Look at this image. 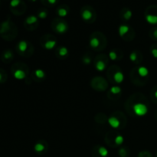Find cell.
Returning a JSON list of instances; mask_svg holds the SVG:
<instances>
[{
  "label": "cell",
  "mask_w": 157,
  "mask_h": 157,
  "mask_svg": "<svg viewBox=\"0 0 157 157\" xmlns=\"http://www.w3.org/2000/svg\"><path fill=\"white\" fill-rule=\"evenodd\" d=\"M0 35L7 41H12L16 37L17 29L9 18L0 25Z\"/></svg>",
  "instance_id": "obj_1"
},
{
  "label": "cell",
  "mask_w": 157,
  "mask_h": 157,
  "mask_svg": "<svg viewBox=\"0 0 157 157\" xmlns=\"http://www.w3.org/2000/svg\"><path fill=\"white\" fill-rule=\"evenodd\" d=\"M12 73L14 78L17 80H23L26 78L27 75V71H26V66L23 64L16 63L13 64L12 67Z\"/></svg>",
  "instance_id": "obj_2"
},
{
  "label": "cell",
  "mask_w": 157,
  "mask_h": 157,
  "mask_svg": "<svg viewBox=\"0 0 157 157\" xmlns=\"http://www.w3.org/2000/svg\"><path fill=\"white\" fill-rule=\"evenodd\" d=\"M81 17L86 22H93L96 19V12L94 9L89 6H85L81 9Z\"/></svg>",
  "instance_id": "obj_3"
},
{
  "label": "cell",
  "mask_w": 157,
  "mask_h": 157,
  "mask_svg": "<svg viewBox=\"0 0 157 157\" xmlns=\"http://www.w3.org/2000/svg\"><path fill=\"white\" fill-rule=\"evenodd\" d=\"M145 19L149 24L156 25H157V6L151 5L148 6L145 11Z\"/></svg>",
  "instance_id": "obj_4"
},
{
  "label": "cell",
  "mask_w": 157,
  "mask_h": 157,
  "mask_svg": "<svg viewBox=\"0 0 157 157\" xmlns=\"http://www.w3.org/2000/svg\"><path fill=\"white\" fill-rule=\"evenodd\" d=\"M52 28L56 32L59 34L65 33L68 29V25L62 18H56L52 22Z\"/></svg>",
  "instance_id": "obj_5"
},
{
  "label": "cell",
  "mask_w": 157,
  "mask_h": 157,
  "mask_svg": "<svg viewBox=\"0 0 157 157\" xmlns=\"http://www.w3.org/2000/svg\"><path fill=\"white\" fill-rule=\"evenodd\" d=\"M10 8L15 15H21L25 11V4L21 0H11Z\"/></svg>",
  "instance_id": "obj_6"
},
{
  "label": "cell",
  "mask_w": 157,
  "mask_h": 157,
  "mask_svg": "<svg viewBox=\"0 0 157 157\" xmlns=\"http://www.w3.org/2000/svg\"><path fill=\"white\" fill-rule=\"evenodd\" d=\"M133 111L134 114L137 117H144L148 113V106L144 102H136L133 104Z\"/></svg>",
  "instance_id": "obj_7"
},
{
  "label": "cell",
  "mask_w": 157,
  "mask_h": 157,
  "mask_svg": "<svg viewBox=\"0 0 157 157\" xmlns=\"http://www.w3.org/2000/svg\"><path fill=\"white\" fill-rule=\"evenodd\" d=\"M91 153L93 157H108L109 156L108 150L103 146H95Z\"/></svg>",
  "instance_id": "obj_8"
},
{
  "label": "cell",
  "mask_w": 157,
  "mask_h": 157,
  "mask_svg": "<svg viewBox=\"0 0 157 157\" xmlns=\"http://www.w3.org/2000/svg\"><path fill=\"white\" fill-rule=\"evenodd\" d=\"M30 46L31 44H29L27 41L22 40V41H20L17 44L16 50L20 55H23V56H24V55H25L26 53L29 51Z\"/></svg>",
  "instance_id": "obj_9"
},
{
  "label": "cell",
  "mask_w": 157,
  "mask_h": 157,
  "mask_svg": "<svg viewBox=\"0 0 157 157\" xmlns=\"http://www.w3.org/2000/svg\"><path fill=\"white\" fill-rule=\"evenodd\" d=\"M89 44H90V46L94 50L101 49V44H102V41L100 38V36H98V32L92 35V36L90 38V41H89Z\"/></svg>",
  "instance_id": "obj_10"
},
{
  "label": "cell",
  "mask_w": 157,
  "mask_h": 157,
  "mask_svg": "<svg viewBox=\"0 0 157 157\" xmlns=\"http://www.w3.org/2000/svg\"><path fill=\"white\" fill-rule=\"evenodd\" d=\"M109 125L113 129H120L122 127V121L116 114H113L107 120Z\"/></svg>",
  "instance_id": "obj_11"
},
{
  "label": "cell",
  "mask_w": 157,
  "mask_h": 157,
  "mask_svg": "<svg viewBox=\"0 0 157 157\" xmlns=\"http://www.w3.org/2000/svg\"><path fill=\"white\" fill-rule=\"evenodd\" d=\"M48 150V144L44 140H40L37 142L34 146V150L38 154H44Z\"/></svg>",
  "instance_id": "obj_12"
},
{
  "label": "cell",
  "mask_w": 157,
  "mask_h": 157,
  "mask_svg": "<svg viewBox=\"0 0 157 157\" xmlns=\"http://www.w3.org/2000/svg\"><path fill=\"white\" fill-rule=\"evenodd\" d=\"M14 58V55H13V52H12L11 50L9 49H6L5 50L4 52L2 53L1 55V60L2 61H3L4 63H10L11 61L13 60Z\"/></svg>",
  "instance_id": "obj_13"
},
{
  "label": "cell",
  "mask_w": 157,
  "mask_h": 157,
  "mask_svg": "<svg viewBox=\"0 0 157 157\" xmlns=\"http://www.w3.org/2000/svg\"><path fill=\"white\" fill-rule=\"evenodd\" d=\"M69 12V7L67 5H61L57 9L56 13L59 18H62L67 16Z\"/></svg>",
  "instance_id": "obj_14"
},
{
  "label": "cell",
  "mask_w": 157,
  "mask_h": 157,
  "mask_svg": "<svg viewBox=\"0 0 157 157\" xmlns=\"http://www.w3.org/2000/svg\"><path fill=\"white\" fill-rule=\"evenodd\" d=\"M132 30H133V29H132L130 26L127 25L126 24H123L121 25H120L118 32H119L120 36H121V38H124L127 34L129 35V33H130V32H132Z\"/></svg>",
  "instance_id": "obj_15"
},
{
  "label": "cell",
  "mask_w": 157,
  "mask_h": 157,
  "mask_svg": "<svg viewBox=\"0 0 157 157\" xmlns=\"http://www.w3.org/2000/svg\"><path fill=\"white\" fill-rule=\"evenodd\" d=\"M38 18L36 16V15H31L29 16H28L27 18L25 20V25L26 26H33L35 25L38 24Z\"/></svg>",
  "instance_id": "obj_16"
},
{
  "label": "cell",
  "mask_w": 157,
  "mask_h": 157,
  "mask_svg": "<svg viewBox=\"0 0 157 157\" xmlns=\"http://www.w3.org/2000/svg\"><path fill=\"white\" fill-rule=\"evenodd\" d=\"M136 73H137L138 76L141 78H147L149 76V70L147 67H144V66H140L136 69Z\"/></svg>",
  "instance_id": "obj_17"
},
{
  "label": "cell",
  "mask_w": 157,
  "mask_h": 157,
  "mask_svg": "<svg viewBox=\"0 0 157 157\" xmlns=\"http://www.w3.org/2000/svg\"><path fill=\"white\" fill-rule=\"evenodd\" d=\"M121 15L123 19L125 21H128V20L131 19L132 16H133V12L129 8H124L121 10Z\"/></svg>",
  "instance_id": "obj_18"
},
{
  "label": "cell",
  "mask_w": 157,
  "mask_h": 157,
  "mask_svg": "<svg viewBox=\"0 0 157 157\" xmlns=\"http://www.w3.org/2000/svg\"><path fill=\"white\" fill-rule=\"evenodd\" d=\"M113 79L116 84H121L124 81V75L122 71H116L113 73Z\"/></svg>",
  "instance_id": "obj_19"
},
{
  "label": "cell",
  "mask_w": 157,
  "mask_h": 157,
  "mask_svg": "<svg viewBox=\"0 0 157 157\" xmlns=\"http://www.w3.org/2000/svg\"><path fill=\"white\" fill-rule=\"evenodd\" d=\"M107 67V62L106 61H104L103 59L97 60L95 62V68L98 71H103Z\"/></svg>",
  "instance_id": "obj_20"
},
{
  "label": "cell",
  "mask_w": 157,
  "mask_h": 157,
  "mask_svg": "<svg viewBox=\"0 0 157 157\" xmlns=\"http://www.w3.org/2000/svg\"><path fill=\"white\" fill-rule=\"evenodd\" d=\"M124 141V136H121V135L117 134V136H115V137L113 138V144H112L111 147H120L123 144Z\"/></svg>",
  "instance_id": "obj_21"
},
{
  "label": "cell",
  "mask_w": 157,
  "mask_h": 157,
  "mask_svg": "<svg viewBox=\"0 0 157 157\" xmlns=\"http://www.w3.org/2000/svg\"><path fill=\"white\" fill-rule=\"evenodd\" d=\"M56 40L55 39H48L46 40L44 42V48L47 49V50H52L56 45Z\"/></svg>",
  "instance_id": "obj_22"
},
{
  "label": "cell",
  "mask_w": 157,
  "mask_h": 157,
  "mask_svg": "<svg viewBox=\"0 0 157 157\" xmlns=\"http://www.w3.org/2000/svg\"><path fill=\"white\" fill-rule=\"evenodd\" d=\"M67 55H68V49L66 47H60L57 50V55L61 58L67 56Z\"/></svg>",
  "instance_id": "obj_23"
},
{
  "label": "cell",
  "mask_w": 157,
  "mask_h": 157,
  "mask_svg": "<svg viewBox=\"0 0 157 157\" xmlns=\"http://www.w3.org/2000/svg\"><path fill=\"white\" fill-rule=\"evenodd\" d=\"M118 154L121 157H129L130 156V150L127 147H121L118 151Z\"/></svg>",
  "instance_id": "obj_24"
},
{
  "label": "cell",
  "mask_w": 157,
  "mask_h": 157,
  "mask_svg": "<svg viewBox=\"0 0 157 157\" xmlns=\"http://www.w3.org/2000/svg\"><path fill=\"white\" fill-rule=\"evenodd\" d=\"M48 15V10L45 9H41L40 10H38V14H37V17L40 19H44V18H47Z\"/></svg>",
  "instance_id": "obj_25"
},
{
  "label": "cell",
  "mask_w": 157,
  "mask_h": 157,
  "mask_svg": "<svg viewBox=\"0 0 157 157\" xmlns=\"http://www.w3.org/2000/svg\"><path fill=\"white\" fill-rule=\"evenodd\" d=\"M34 74H35V77H36L37 78L41 80L44 79L46 76L45 72L43 70H41V69H37V70H35V71H34Z\"/></svg>",
  "instance_id": "obj_26"
},
{
  "label": "cell",
  "mask_w": 157,
  "mask_h": 157,
  "mask_svg": "<svg viewBox=\"0 0 157 157\" xmlns=\"http://www.w3.org/2000/svg\"><path fill=\"white\" fill-rule=\"evenodd\" d=\"M121 90H121V87H120V86L115 85L110 87V94H113V95H117L121 93Z\"/></svg>",
  "instance_id": "obj_27"
},
{
  "label": "cell",
  "mask_w": 157,
  "mask_h": 157,
  "mask_svg": "<svg viewBox=\"0 0 157 157\" xmlns=\"http://www.w3.org/2000/svg\"><path fill=\"white\" fill-rule=\"evenodd\" d=\"M7 80V74L3 69L0 68V84H3Z\"/></svg>",
  "instance_id": "obj_28"
},
{
  "label": "cell",
  "mask_w": 157,
  "mask_h": 157,
  "mask_svg": "<svg viewBox=\"0 0 157 157\" xmlns=\"http://www.w3.org/2000/svg\"><path fill=\"white\" fill-rule=\"evenodd\" d=\"M41 2L46 6H53L58 2L59 0H41Z\"/></svg>",
  "instance_id": "obj_29"
},
{
  "label": "cell",
  "mask_w": 157,
  "mask_h": 157,
  "mask_svg": "<svg viewBox=\"0 0 157 157\" xmlns=\"http://www.w3.org/2000/svg\"><path fill=\"white\" fill-rule=\"evenodd\" d=\"M151 98L154 103L157 104V85L155 86L151 91Z\"/></svg>",
  "instance_id": "obj_30"
},
{
  "label": "cell",
  "mask_w": 157,
  "mask_h": 157,
  "mask_svg": "<svg viewBox=\"0 0 157 157\" xmlns=\"http://www.w3.org/2000/svg\"><path fill=\"white\" fill-rule=\"evenodd\" d=\"M109 58H110V59L111 60V61H116V60H117L118 55L117 51L116 50L110 51V53H109Z\"/></svg>",
  "instance_id": "obj_31"
},
{
  "label": "cell",
  "mask_w": 157,
  "mask_h": 157,
  "mask_svg": "<svg viewBox=\"0 0 157 157\" xmlns=\"http://www.w3.org/2000/svg\"><path fill=\"white\" fill-rule=\"evenodd\" d=\"M150 35L153 40H157V27H155L153 29H151Z\"/></svg>",
  "instance_id": "obj_32"
},
{
  "label": "cell",
  "mask_w": 157,
  "mask_h": 157,
  "mask_svg": "<svg viewBox=\"0 0 157 157\" xmlns=\"http://www.w3.org/2000/svg\"><path fill=\"white\" fill-rule=\"evenodd\" d=\"M138 157H153V156H152V154L150 153V152L144 150V151L140 152V153H139Z\"/></svg>",
  "instance_id": "obj_33"
},
{
  "label": "cell",
  "mask_w": 157,
  "mask_h": 157,
  "mask_svg": "<svg viewBox=\"0 0 157 157\" xmlns=\"http://www.w3.org/2000/svg\"><path fill=\"white\" fill-rule=\"evenodd\" d=\"M150 52H151L152 55L155 58H157V44H153L151 47V49H150Z\"/></svg>",
  "instance_id": "obj_34"
},
{
  "label": "cell",
  "mask_w": 157,
  "mask_h": 157,
  "mask_svg": "<svg viewBox=\"0 0 157 157\" xmlns=\"http://www.w3.org/2000/svg\"><path fill=\"white\" fill-rule=\"evenodd\" d=\"M137 55L138 54H136V52H133L130 54V58L132 62H136V60H137Z\"/></svg>",
  "instance_id": "obj_35"
},
{
  "label": "cell",
  "mask_w": 157,
  "mask_h": 157,
  "mask_svg": "<svg viewBox=\"0 0 157 157\" xmlns=\"http://www.w3.org/2000/svg\"><path fill=\"white\" fill-rule=\"evenodd\" d=\"M83 61V63L85 64H89L90 62H91V58H90L89 56H87V55H84V58H83L82 59Z\"/></svg>",
  "instance_id": "obj_36"
},
{
  "label": "cell",
  "mask_w": 157,
  "mask_h": 157,
  "mask_svg": "<svg viewBox=\"0 0 157 157\" xmlns=\"http://www.w3.org/2000/svg\"><path fill=\"white\" fill-rule=\"evenodd\" d=\"M29 1H31L32 2H36L37 0H29Z\"/></svg>",
  "instance_id": "obj_37"
},
{
  "label": "cell",
  "mask_w": 157,
  "mask_h": 157,
  "mask_svg": "<svg viewBox=\"0 0 157 157\" xmlns=\"http://www.w3.org/2000/svg\"><path fill=\"white\" fill-rule=\"evenodd\" d=\"M155 116H156V120H157V110H156V113H155Z\"/></svg>",
  "instance_id": "obj_38"
},
{
  "label": "cell",
  "mask_w": 157,
  "mask_h": 157,
  "mask_svg": "<svg viewBox=\"0 0 157 157\" xmlns=\"http://www.w3.org/2000/svg\"><path fill=\"white\" fill-rule=\"evenodd\" d=\"M156 157H157V151H156Z\"/></svg>",
  "instance_id": "obj_39"
}]
</instances>
